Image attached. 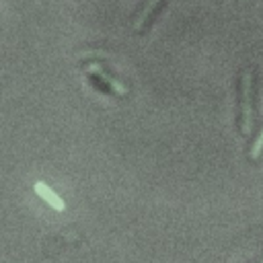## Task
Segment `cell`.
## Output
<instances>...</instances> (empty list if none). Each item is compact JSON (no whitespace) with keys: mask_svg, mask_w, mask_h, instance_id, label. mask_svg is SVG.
I'll return each mask as SVG.
<instances>
[{"mask_svg":"<svg viewBox=\"0 0 263 263\" xmlns=\"http://www.w3.org/2000/svg\"><path fill=\"white\" fill-rule=\"evenodd\" d=\"M35 191H37V193H39V195H41V197H43V199H45L53 210H60V212H62V210L66 208V205H64V201H62V197H58V195H55V191H51L45 183L37 181V183H35Z\"/></svg>","mask_w":263,"mask_h":263,"instance_id":"cell-2","label":"cell"},{"mask_svg":"<svg viewBox=\"0 0 263 263\" xmlns=\"http://www.w3.org/2000/svg\"><path fill=\"white\" fill-rule=\"evenodd\" d=\"M160 0H148V4H146V8L142 10V14L138 16V21H136V31H142L144 29V23H146V18H148V14H152V10H154V6L158 4Z\"/></svg>","mask_w":263,"mask_h":263,"instance_id":"cell-4","label":"cell"},{"mask_svg":"<svg viewBox=\"0 0 263 263\" xmlns=\"http://www.w3.org/2000/svg\"><path fill=\"white\" fill-rule=\"evenodd\" d=\"M261 150H263V132L259 134V138H257V142H255V146L251 150V158H257L261 154Z\"/></svg>","mask_w":263,"mask_h":263,"instance_id":"cell-5","label":"cell"},{"mask_svg":"<svg viewBox=\"0 0 263 263\" xmlns=\"http://www.w3.org/2000/svg\"><path fill=\"white\" fill-rule=\"evenodd\" d=\"M88 70H90V72H97L101 78H105V80H107V82H109V84H111L119 95H125V92H127V90H125V86H121V84H119V80H117V78H113L111 74H107L105 70H101V68H97V66H90Z\"/></svg>","mask_w":263,"mask_h":263,"instance_id":"cell-3","label":"cell"},{"mask_svg":"<svg viewBox=\"0 0 263 263\" xmlns=\"http://www.w3.org/2000/svg\"><path fill=\"white\" fill-rule=\"evenodd\" d=\"M251 90H253V72L245 70L240 74V84H238V119H240V132L242 136H249L251 132V119H253V99H251Z\"/></svg>","mask_w":263,"mask_h":263,"instance_id":"cell-1","label":"cell"}]
</instances>
